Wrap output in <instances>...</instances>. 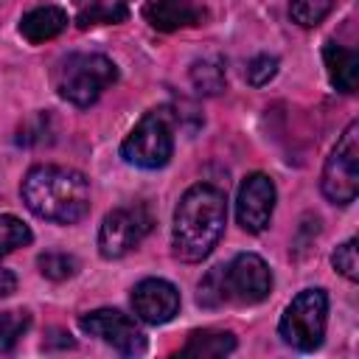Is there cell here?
Segmentation results:
<instances>
[{
  "instance_id": "277c9868",
  "label": "cell",
  "mask_w": 359,
  "mask_h": 359,
  "mask_svg": "<svg viewBox=\"0 0 359 359\" xmlns=\"http://www.w3.org/2000/svg\"><path fill=\"white\" fill-rule=\"evenodd\" d=\"M171 154H174V129H171V112L165 107L146 112L121 143V157L129 165L146 171L163 168L171 160Z\"/></svg>"
},
{
  "instance_id": "7c38bea8",
  "label": "cell",
  "mask_w": 359,
  "mask_h": 359,
  "mask_svg": "<svg viewBox=\"0 0 359 359\" xmlns=\"http://www.w3.org/2000/svg\"><path fill=\"white\" fill-rule=\"evenodd\" d=\"M143 17L151 28L168 34V31L199 25L205 20V8L194 0H151L143 8Z\"/></svg>"
},
{
  "instance_id": "44dd1931",
  "label": "cell",
  "mask_w": 359,
  "mask_h": 359,
  "mask_svg": "<svg viewBox=\"0 0 359 359\" xmlns=\"http://www.w3.org/2000/svg\"><path fill=\"white\" fill-rule=\"evenodd\" d=\"M126 6L118 0V3H104V0H95V3H90L87 8H81L79 11V17H76V22L81 25V28H87V25H98V22H121V20H126Z\"/></svg>"
},
{
  "instance_id": "ffe728a7",
  "label": "cell",
  "mask_w": 359,
  "mask_h": 359,
  "mask_svg": "<svg viewBox=\"0 0 359 359\" xmlns=\"http://www.w3.org/2000/svg\"><path fill=\"white\" fill-rule=\"evenodd\" d=\"M36 266L48 280H67L79 272V258L70 252H42L36 258Z\"/></svg>"
},
{
  "instance_id": "8fae6325",
  "label": "cell",
  "mask_w": 359,
  "mask_h": 359,
  "mask_svg": "<svg viewBox=\"0 0 359 359\" xmlns=\"http://www.w3.org/2000/svg\"><path fill=\"white\" fill-rule=\"evenodd\" d=\"M132 309L149 325H163L180 311V292L163 278H143L132 289Z\"/></svg>"
},
{
  "instance_id": "9a60e30c",
  "label": "cell",
  "mask_w": 359,
  "mask_h": 359,
  "mask_svg": "<svg viewBox=\"0 0 359 359\" xmlns=\"http://www.w3.org/2000/svg\"><path fill=\"white\" fill-rule=\"evenodd\" d=\"M236 351V337L230 331H219V328H205V331H194L188 337V342L182 345L180 356H196V359H216V356H227Z\"/></svg>"
},
{
  "instance_id": "2e32d148",
  "label": "cell",
  "mask_w": 359,
  "mask_h": 359,
  "mask_svg": "<svg viewBox=\"0 0 359 359\" xmlns=\"http://www.w3.org/2000/svg\"><path fill=\"white\" fill-rule=\"evenodd\" d=\"M191 84L202 95H219L227 87L224 65L219 59H196L191 65Z\"/></svg>"
},
{
  "instance_id": "4fadbf2b",
  "label": "cell",
  "mask_w": 359,
  "mask_h": 359,
  "mask_svg": "<svg viewBox=\"0 0 359 359\" xmlns=\"http://www.w3.org/2000/svg\"><path fill=\"white\" fill-rule=\"evenodd\" d=\"M67 28V11L59 6H36L20 20V34L31 45H42Z\"/></svg>"
},
{
  "instance_id": "9c48e42d",
  "label": "cell",
  "mask_w": 359,
  "mask_h": 359,
  "mask_svg": "<svg viewBox=\"0 0 359 359\" xmlns=\"http://www.w3.org/2000/svg\"><path fill=\"white\" fill-rule=\"evenodd\" d=\"M79 325L84 334L98 337L101 342L112 345L123 356H140L146 353V334L135 325L132 317H126L118 309H95L79 317Z\"/></svg>"
},
{
  "instance_id": "cb8c5ba5",
  "label": "cell",
  "mask_w": 359,
  "mask_h": 359,
  "mask_svg": "<svg viewBox=\"0 0 359 359\" xmlns=\"http://www.w3.org/2000/svg\"><path fill=\"white\" fill-rule=\"evenodd\" d=\"M278 73V56H269V53H258L247 62V81L252 87H264L269 84V79Z\"/></svg>"
},
{
  "instance_id": "ac0fdd59",
  "label": "cell",
  "mask_w": 359,
  "mask_h": 359,
  "mask_svg": "<svg viewBox=\"0 0 359 359\" xmlns=\"http://www.w3.org/2000/svg\"><path fill=\"white\" fill-rule=\"evenodd\" d=\"M28 325H31L28 311H3L0 314V356L14 351V345L22 339Z\"/></svg>"
},
{
  "instance_id": "7402d4cb",
  "label": "cell",
  "mask_w": 359,
  "mask_h": 359,
  "mask_svg": "<svg viewBox=\"0 0 359 359\" xmlns=\"http://www.w3.org/2000/svg\"><path fill=\"white\" fill-rule=\"evenodd\" d=\"M199 306H208V309H216L224 300V283H222V266H213L202 280H199V294H196Z\"/></svg>"
},
{
  "instance_id": "30bf717a",
  "label": "cell",
  "mask_w": 359,
  "mask_h": 359,
  "mask_svg": "<svg viewBox=\"0 0 359 359\" xmlns=\"http://www.w3.org/2000/svg\"><path fill=\"white\" fill-rule=\"evenodd\" d=\"M275 199H278V191H275V182L266 174H261V171L247 174L241 180L238 196H236V219H238L241 230L264 233L272 222Z\"/></svg>"
},
{
  "instance_id": "d6986e66",
  "label": "cell",
  "mask_w": 359,
  "mask_h": 359,
  "mask_svg": "<svg viewBox=\"0 0 359 359\" xmlns=\"http://www.w3.org/2000/svg\"><path fill=\"white\" fill-rule=\"evenodd\" d=\"M334 11V0H289V17L303 25L314 28Z\"/></svg>"
},
{
  "instance_id": "5b68a950",
  "label": "cell",
  "mask_w": 359,
  "mask_h": 359,
  "mask_svg": "<svg viewBox=\"0 0 359 359\" xmlns=\"http://www.w3.org/2000/svg\"><path fill=\"white\" fill-rule=\"evenodd\" d=\"M328 323V294L325 289H303L283 311L278 334L286 345L297 351H314L323 345Z\"/></svg>"
},
{
  "instance_id": "3957f363",
  "label": "cell",
  "mask_w": 359,
  "mask_h": 359,
  "mask_svg": "<svg viewBox=\"0 0 359 359\" xmlns=\"http://www.w3.org/2000/svg\"><path fill=\"white\" fill-rule=\"evenodd\" d=\"M118 81V67L104 53H70L53 70V87L59 98L73 107H90L98 95Z\"/></svg>"
},
{
  "instance_id": "ba28073f",
  "label": "cell",
  "mask_w": 359,
  "mask_h": 359,
  "mask_svg": "<svg viewBox=\"0 0 359 359\" xmlns=\"http://www.w3.org/2000/svg\"><path fill=\"white\" fill-rule=\"evenodd\" d=\"M151 230V213L143 205H132V208H115L104 216L101 230H98V252L104 258H123L126 252H132L146 233Z\"/></svg>"
},
{
  "instance_id": "52a82bcc",
  "label": "cell",
  "mask_w": 359,
  "mask_h": 359,
  "mask_svg": "<svg viewBox=\"0 0 359 359\" xmlns=\"http://www.w3.org/2000/svg\"><path fill=\"white\" fill-rule=\"evenodd\" d=\"M222 283L227 303L233 300L238 306H255L272 292V272L261 255L238 252L227 266H222Z\"/></svg>"
},
{
  "instance_id": "6da1fadb",
  "label": "cell",
  "mask_w": 359,
  "mask_h": 359,
  "mask_svg": "<svg viewBox=\"0 0 359 359\" xmlns=\"http://www.w3.org/2000/svg\"><path fill=\"white\" fill-rule=\"evenodd\" d=\"M227 224V196L222 188L210 182L191 185L177 208L171 224V247L174 255L185 264H196L213 252Z\"/></svg>"
},
{
  "instance_id": "d4e9b609",
  "label": "cell",
  "mask_w": 359,
  "mask_h": 359,
  "mask_svg": "<svg viewBox=\"0 0 359 359\" xmlns=\"http://www.w3.org/2000/svg\"><path fill=\"white\" fill-rule=\"evenodd\" d=\"M14 289H17V278H14V272L0 266V297H8Z\"/></svg>"
},
{
  "instance_id": "5bb4252c",
  "label": "cell",
  "mask_w": 359,
  "mask_h": 359,
  "mask_svg": "<svg viewBox=\"0 0 359 359\" xmlns=\"http://www.w3.org/2000/svg\"><path fill=\"white\" fill-rule=\"evenodd\" d=\"M323 59H325V70L331 84L339 93H356L359 84V56L337 42H325L323 48Z\"/></svg>"
},
{
  "instance_id": "e0dca14e",
  "label": "cell",
  "mask_w": 359,
  "mask_h": 359,
  "mask_svg": "<svg viewBox=\"0 0 359 359\" xmlns=\"http://www.w3.org/2000/svg\"><path fill=\"white\" fill-rule=\"evenodd\" d=\"M31 238H34V233L22 219H17L11 213L0 216V258L25 247V244H31Z\"/></svg>"
},
{
  "instance_id": "8992f818",
  "label": "cell",
  "mask_w": 359,
  "mask_h": 359,
  "mask_svg": "<svg viewBox=\"0 0 359 359\" xmlns=\"http://www.w3.org/2000/svg\"><path fill=\"white\" fill-rule=\"evenodd\" d=\"M356 160H359V123L351 121L345 126V132L339 135L337 146L331 149V154L323 165V177H320L323 196L331 205H351L356 199V194H359Z\"/></svg>"
},
{
  "instance_id": "603a6c76",
  "label": "cell",
  "mask_w": 359,
  "mask_h": 359,
  "mask_svg": "<svg viewBox=\"0 0 359 359\" xmlns=\"http://www.w3.org/2000/svg\"><path fill=\"white\" fill-rule=\"evenodd\" d=\"M331 264H334V269H337L342 278H348V280H356V278H359V261H356V238H348L345 244H339V247L334 250V255H331Z\"/></svg>"
},
{
  "instance_id": "7a4b0ae2",
  "label": "cell",
  "mask_w": 359,
  "mask_h": 359,
  "mask_svg": "<svg viewBox=\"0 0 359 359\" xmlns=\"http://www.w3.org/2000/svg\"><path fill=\"white\" fill-rule=\"evenodd\" d=\"M25 208L56 224H76L90 210V182L65 165H34L20 185Z\"/></svg>"
}]
</instances>
